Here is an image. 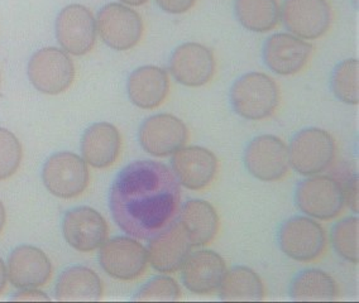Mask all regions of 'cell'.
I'll return each instance as SVG.
<instances>
[{
  "label": "cell",
  "mask_w": 359,
  "mask_h": 303,
  "mask_svg": "<svg viewBox=\"0 0 359 303\" xmlns=\"http://www.w3.org/2000/svg\"><path fill=\"white\" fill-rule=\"evenodd\" d=\"M181 188L172 169L156 161H135L116 174L110 188L113 219L133 238H154L180 213Z\"/></svg>",
  "instance_id": "obj_1"
},
{
  "label": "cell",
  "mask_w": 359,
  "mask_h": 303,
  "mask_svg": "<svg viewBox=\"0 0 359 303\" xmlns=\"http://www.w3.org/2000/svg\"><path fill=\"white\" fill-rule=\"evenodd\" d=\"M229 100L237 115L250 122H259L276 113L281 91L267 73L248 72L231 85Z\"/></svg>",
  "instance_id": "obj_2"
},
{
  "label": "cell",
  "mask_w": 359,
  "mask_h": 303,
  "mask_svg": "<svg viewBox=\"0 0 359 303\" xmlns=\"http://www.w3.org/2000/svg\"><path fill=\"white\" fill-rule=\"evenodd\" d=\"M287 148L290 164L302 176L324 172L333 163L337 155L334 136L320 128L300 130L291 139Z\"/></svg>",
  "instance_id": "obj_3"
},
{
  "label": "cell",
  "mask_w": 359,
  "mask_h": 303,
  "mask_svg": "<svg viewBox=\"0 0 359 303\" xmlns=\"http://www.w3.org/2000/svg\"><path fill=\"white\" fill-rule=\"evenodd\" d=\"M28 78L36 90L46 95H60L75 80V65L69 53L57 47L34 52L28 62Z\"/></svg>",
  "instance_id": "obj_4"
},
{
  "label": "cell",
  "mask_w": 359,
  "mask_h": 303,
  "mask_svg": "<svg viewBox=\"0 0 359 303\" xmlns=\"http://www.w3.org/2000/svg\"><path fill=\"white\" fill-rule=\"evenodd\" d=\"M97 31L111 50L129 51L141 42L144 26L135 9L122 3H109L97 13Z\"/></svg>",
  "instance_id": "obj_5"
},
{
  "label": "cell",
  "mask_w": 359,
  "mask_h": 303,
  "mask_svg": "<svg viewBox=\"0 0 359 303\" xmlns=\"http://www.w3.org/2000/svg\"><path fill=\"white\" fill-rule=\"evenodd\" d=\"M278 246L289 258L314 262L325 252L327 238L323 226L308 216H294L278 229Z\"/></svg>",
  "instance_id": "obj_6"
},
{
  "label": "cell",
  "mask_w": 359,
  "mask_h": 303,
  "mask_svg": "<svg viewBox=\"0 0 359 303\" xmlns=\"http://www.w3.org/2000/svg\"><path fill=\"white\" fill-rule=\"evenodd\" d=\"M296 206L309 218L333 220L346 206L343 188L327 176H311L302 181L295 191Z\"/></svg>",
  "instance_id": "obj_7"
},
{
  "label": "cell",
  "mask_w": 359,
  "mask_h": 303,
  "mask_svg": "<svg viewBox=\"0 0 359 303\" xmlns=\"http://www.w3.org/2000/svg\"><path fill=\"white\" fill-rule=\"evenodd\" d=\"M42 181L48 192L58 199H75L89 186V168L75 153L58 152L46 161Z\"/></svg>",
  "instance_id": "obj_8"
},
{
  "label": "cell",
  "mask_w": 359,
  "mask_h": 303,
  "mask_svg": "<svg viewBox=\"0 0 359 303\" xmlns=\"http://www.w3.org/2000/svg\"><path fill=\"white\" fill-rule=\"evenodd\" d=\"M243 162L247 171L257 180L276 182L289 174V148L278 136H258L245 147Z\"/></svg>",
  "instance_id": "obj_9"
},
{
  "label": "cell",
  "mask_w": 359,
  "mask_h": 303,
  "mask_svg": "<svg viewBox=\"0 0 359 303\" xmlns=\"http://www.w3.org/2000/svg\"><path fill=\"white\" fill-rule=\"evenodd\" d=\"M281 20L291 34L314 41L330 29L333 10L327 0H283Z\"/></svg>",
  "instance_id": "obj_10"
},
{
  "label": "cell",
  "mask_w": 359,
  "mask_h": 303,
  "mask_svg": "<svg viewBox=\"0 0 359 303\" xmlns=\"http://www.w3.org/2000/svg\"><path fill=\"white\" fill-rule=\"evenodd\" d=\"M56 38L66 53L83 56L97 42V20L89 8L70 4L60 10L56 18Z\"/></svg>",
  "instance_id": "obj_11"
},
{
  "label": "cell",
  "mask_w": 359,
  "mask_h": 303,
  "mask_svg": "<svg viewBox=\"0 0 359 303\" xmlns=\"http://www.w3.org/2000/svg\"><path fill=\"white\" fill-rule=\"evenodd\" d=\"M99 263L110 277L133 281L147 269V249L135 239L116 237L100 246Z\"/></svg>",
  "instance_id": "obj_12"
},
{
  "label": "cell",
  "mask_w": 359,
  "mask_h": 303,
  "mask_svg": "<svg viewBox=\"0 0 359 303\" xmlns=\"http://www.w3.org/2000/svg\"><path fill=\"white\" fill-rule=\"evenodd\" d=\"M173 78L187 87H201L212 81L217 61L210 48L198 42H187L175 48L170 62Z\"/></svg>",
  "instance_id": "obj_13"
},
{
  "label": "cell",
  "mask_w": 359,
  "mask_h": 303,
  "mask_svg": "<svg viewBox=\"0 0 359 303\" xmlns=\"http://www.w3.org/2000/svg\"><path fill=\"white\" fill-rule=\"evenodd\" d=\"M138 141L148 155H172L189 141L187 124L172 114H156L147 118L138 130Z\"/></svg>",
  "instance_id": "obj_14"
},
{
  "label": "cell",
  "mask_w": 359,
  "mask_h": 303,
  "mask_svg": "<svg viewBox=\"0 0 359 303\" xmlns=\"http://www.w3.org/2000/svg\"><path fill=\"white\" fill-rule=\"evenodd\" d=\"M314 47L291 33H275L263 45V62L280 76H292L308 66Z\"/></svg>",
  "instance_id": "obj_15"
},
{
  "label": "cell",
  "mask_w": 359,
  "mask_h": 303,
  "mask_svg": "<svg viewBox=\"0 0 359 303\" xmlns=\"http://www.w3.org/2000/svg\"><path fill=\"white\" fill-rule=\"evenodd\" d=\"M108 232L105 219L91 207H74L65 213L62 220L65 240L77 252L97 251L105 243Z\"/></svg>",
  "instance_id": "obj_16"
},
{
  "label": "cell",
  "mask_w": 359,
  "mask_h": 303,
  "mask_svg": "<svg viewBox=\"0 0 359 303\" xmlns=\"http://www.w3.org/2000/svg\"><path fill=\"white\" fill-rule=\"evenodd\" d=\"M172 155L173 174L182 186L199 191L209 188L215 180L219 163L212 150L191 146L182 147Z\"/></svg>",
  "instance_id": "obj_17"
},
{
  "label": "cell",
  "mask_w": 359,
  "mask_h": 303,
  "mask_svg": "<svg viewBox=\"0 0 359 303\" xmlns=\"http://www.w3.org/2000/svg\"><path fill=\"white\" fill-rule=\"evenodd\" d=\"M191 252V244L180 221L156 234L148 244V263L161 273H175L182 268Z\"/></svg>",
  "instance_id": "obj_18"
},
{
  "label": "cell",
  "mask_w": 359,
  "mask_h": 303,
  "mask_svg": "<svg viewBox=\"0 0 359 303\" xmlns=\"http://www.w3.org/2000/svg\"><path fill=\"white\" fill-rule=\"evenodd\" d=\"M226 273L222 255L212 251H198L182 265V283L195 295H212L219 290Z\"/></svg>",
  "instance_id": "obj_19"
},
{
  "label": "cell",
  "mask_w": 359,
  "mask_h": 303,
  "mask_svg": "<svg viewBox=\"0 0 359 303\" xmlns=\"http://www.w3.org/2000/svg\"><path fill=\"white\" fill-rule=\"evenodd\" d=\"M51 273L50 259L36 246H18L8 259V279L20 290L45 286L50 281Z\"/></svg>",
  "instance_id": "obj_20"
},
{
  "label": "cell",
  "mask_w": 359,
  "mask_h": 303,
  "mask_svg": "<svg viewBox=\"0 0 359 303\" xmlns=\"http://www.w3.org/2000/svg\"><path fill=\"white\" fill-rule=\"evenodd\" d=\"M129 100L137 108L157 109L166 101L170 92V78L158 66H142L129 75L127 83Z\"/></svg>",
  "instance_id": "obj_21"
},
{
  "label": "cell",
  "mask_w": 359,
  "mask_h": 303,
  "mask_svg": "<svg viewBox=\"0 0 359 303\" xmlns=\"http://www.w3.org/2000/svg\"><path fill=\"white\" fill-rule=\"evenodd\" d=\"M122 150V136L116 125L99 122L90 125L81 138V155L86 164L108 168L116 163Z\"/></svg>",
  "instance_id": "obj_22"
},
{
  "label": "cell",
  "mask_w": 359,
  "mask_h": 303,
  "mask_svg": "<svg viewBox=\"0 0 359 303\" xmlns=\"http://www.w3.org/2000/svg\"><path fill=\"white\" fill-rule=\"evenodd\" d=\"M179 216L191 246H205L217 238L220 221L210 202L199 199L189 200L181 209Z\"/></svg>",
  "instance_id": "obj_23"
},
{
  "label": "cell",
  "mask_w": 359,
  "mask_h": 303,
  "mask_svg": "<svg viewBox=\"0 0 359 303\" xmlns=\"http://www.w3.org/2000/svg\"><path fill=\"white\" fill-rule=\"evenodd\" d=\"M103 283L95 272L83 265L65 269L56 283L58 301H97L103 296Z\"/></svg>",
  "instance_id": "obj_24"
},
{
  "label": "cell",
  "mask_w": 359,
  "mask_h": 303,
  "mask_svg": "<svg viewBox=\"0 0 359 303\" xmlns=\"http://www.w3.org/2000/svg\"><path fill=\"white\" fill-rule=\"evenodd\" d=\"M234 13L238 22L250 32H269L281 20V7L277 0H236Z\"/></svg>",
  "instance_id": "obj_25"
},
{
  "label": "cell",
  "mask_w": 359,
  "mask_h": 303,
  "mask_svg": "<svg viewBox=\"0 0 359 303\" xmlns=\"http://www.w3.org/2000/svg\"><path fill=\"white\" fill-rule=\"evenodd\" d=\"M218 290L219 298L223 301H262L266 296L261 277L243 265L226 271Z\"/></svg>",
  "instance_id": "obj_26"
},
{
  "label": "cell",
  "mask_w": 359,
  "mask_h": 303,
  "mask_svg": "<svg viewBox=\"0 0 359 303\" xmlns=\"http://www.w3.org/2000/svg\"><path fill=\"white\" fill-rule=\"evenodd\" d=\"M290 296L296 301H333L339 296V287L327 272L310 268L292 279Z\"/></svg>",
  "instance_id": "obj_27"
},
{
  "label": "cell",
  "mask_w": 359,
  "mask_h": 303,
  "mask_svg": "<svg viewBox=\"0 0 359 303\" xmlns=\"http://www.w3.org/2000/svg\"><path fill=\"white\" fill-rule=\"evenodd\" d=\"M330 87L334 97L341 103L357 105L359 103V61L348 58L334 69Z\"/></svg>",
  "instance_id": "obj_28"
},
{
  "label": "cell",
  "mask_w": 359,
  "mask_h": 303,
  "mask_svg": "<svg viewBox=\"0 0 359 303\" xmlns=\"http://www.w3.org/2000/svg\"><path fill=\"white\" fill-rule=\"evenodd\" d=\"M332 243L335 252L344 260L359 263V219L348 216L338 221L332 230Z\"/></svg>",
  "instance_id": "obj_29"
},
{
  "label": "cell",
  "mask_w": 359,
  "mask_h": 303,
  "mask_svg": "<svg viewBox=\"0 0 359 303\" xmlns=\"http://www.w3.org/2000/svg\"><path fill=\"white\" fill-rule=\"evenodd\" d=\"M22 155L20 139L11 130L0 128V181L8 180L18 171Z\"/></svg>",
  "instance_id": "obj_30"
},
{
  "label": "cell",
  "mask_w": 359,
  "mask_h": 303,
  "mask_svg": "<svg viewBox=\"0 0 359 303\" xmlns=\"http://www.w3.org/2000/svg\"><path fill=\"white\" fill-rule=\"evenodd\" d=\"M181 288L171 277L157 276L148 281L133 297L135 301H177Z\"/></svg>",
  "instance_id": "obj_31"
},
{
  "label": "cell",
  "mask_w": 359,
  "mask_h": 303,
  "mask_svg": "<svg viewBox=\"0 0 359 303\" xmlns=\"http://www.w3.org/2000/svg\"><path fill=\"white\" fill-rule=\"evenodd\" d=\"M157 6L166 13L184 14L190 12L198 0H154Z\"/></svg>",
  "instance_id": "obj_32"
},
{
  "label": "cell",
  "mask_w": 359,
  "mask_h": 303,
  "mask_svg": "<svg viewBox=\"0 0 359 303\" xmlns=\"http://www.w3.org/2000/svg\"><path fill=\"white\" fill-rule=\"evenodd\" d=\"M358 181V176H353L346 181L344 188H341L346 205H348L353 213H359Z\"/></svg>",
  "instance_id": "obj_33"
},
{
  "label": "cell",
  "mask_w": 359,
  "mask_h": 303,
  "mask_svg": "<svg viewBox=\"0 0 359 303\" xmlns=\"http://www.w3.org/2000/svg\"><path fill=\"white\" fill-rule=\"evenodd\" d=\"M13 300H22V301H39V300H50L48 297L43 295V292L36 290V288H28V290L20 292L17 296L13 297Z\"/></svg>",
  "instance_id": "obj_34"
},
{
  "label": "cell",
  "mask_w": 359,
  "mask_h": 303,
  "mask_svg": "<svg viewBox=\"0 0 359 303\" xmlns=\"http://www.w3.org/2000/svg\"><path fill=\"white\" fill-rule=\"evenodd\" d=\"M8 274L7 267L4 265V262L0 258V293L4 290L7 286Z\"/></svg>",
  "instance_id": "obj_35"
},
{
  "label": "cell",
  "mask_w": 359,
  "mask_h": 303,
  "mask_svg": "<svg viewBox=\"0 0 359 303\" xmlns=\"http://www.w3.org/2000/svg\"><path fill=\"white\" fill-rule=\"evenodd\" d=\"M119 1L128 7H141L143 4H146L148 0H119Z\"/></svg>",
  "instance_id": "obj_36"
},
{
  "label": "cell",
  "mask_w": 359,
  "mask_h": 303,
  "mask_svg": "<svg viewBox=\"0 0 359 303\" xmlns=\"http://www.w3.org/2000/svg\"><path fill=\"white\" fill-rule=\"evenodd\" d=\"M7 223V213H6V207L3 205V202L0 201V232L3 230V227Z\"/></svg>",
  "instance_id": "obj_37"
}]
</instances>
